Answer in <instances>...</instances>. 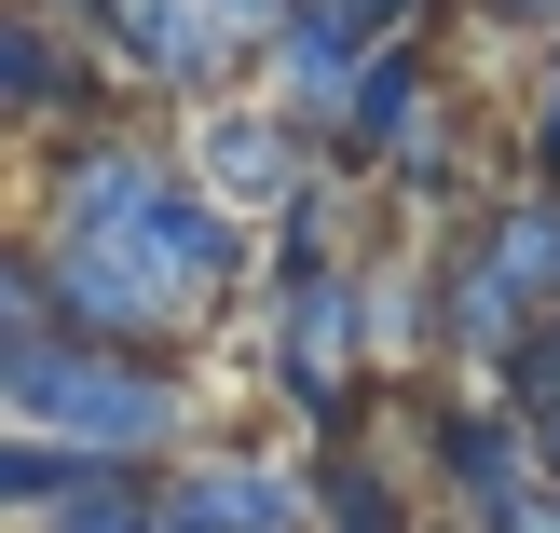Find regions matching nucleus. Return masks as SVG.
Instances as JSON below:
<instances>
[{"label":"nucleus","instance_id":"nucleus-1","mask_svg":"<svg viewBox=\"0 0 560 533\" xmlns=\"http://www.w3.org/2000/svg\"><path fill=\"white\" fill-rule=\"evenodd\" d=\"M0 438L109 465V479H178L206 452V370L191 356H124V343H0Z\"/></svg>","mask_w":560,"mask_h":533},{"label":"nucleus","instance_id":"nucleus-18","mask_svg":"<svg viewBox=\"0 0 560 533\" xmlns=\"http://www.w3.org/2000/svg\"><path fill=\"white\" fill-rule=\"evenodd\" d=\"M206 14H219V27H233V42H246V55H273V42H288V14H301V0H206Z\"/></svg>","mask_w":560,"mask_h":533},{"label":"nucleus","instance_id":"nucleus-13","mask_svg":"<svg viewBox=\"0 0 560 533\" xmlns=\"http://www.w3.org/2000/svg\"><path fill=\"white\" fill-rule=\"evenodd\" d=\"M520 178L560 192V42L534 55V82H520Z\"/></svg>","mask_w":560,"mask_h":533},{"label":"nucleus","instance_id":"nucleus-3","mask_svg":"<svg viewBox=\"0 0 560 533\" xmlns=\"http://www.w3.org/2000/svg\"><path fill=\"white\" fill-rule=\"evenodd\" d=\"M260 383H273V410H288V452H355V438H383L397 383L370 370V301H355V274L342 288L260 301Z\"/></svg>","mask_w":560,"mask_h":533},{"label":"nucleus","instance_id":"nucleus-17","mask_svg":"<svg viewBox=\"0 0 560 533\" xmlns=\"http://www.w3.org/2000/svg\"><path fill=\"white\" fill-rule=\"evenodd\" d=\"M506 397L534 410V425H560V328H534V356L506 370Z\"/></svg>","mask_w":560,"mask_h":533},{"label":"nucleus","instance_id":"nucleus-2","mask_svg":"<svg viewBox=\"0 0 560 533\" xmlns=\"http://www.w3.org/2000/svg\"><path fill=\"white\" fill-rule=\"evenodd\" d=\"M397 452H410V479L438 493V533H520L560 493L534 410L492 397V383H410L397 397Z\"/></svg>","mask_w":560,"mask_h":533},{"label":"nucleus","instance_id":"nucleus-12","mask_svg":"<svg viewBox=\"0 0 560 533\" xmlns=\"http://www.w3.org/2000/svg\"><path fill=\"white\" fill-rule=\"evenodd\" d=\"M96 493H109V465L55 452V438H0V520H14V533H55V520H82Z\"/></svg>","mask_w":560,"mask_h":533},{"label":"nucleus","instance_id":"nucleus-9","mask_svg":"<svg viewBox=\"0 0 560 533\" xmlns=\"http://www.w3.org/2000/svg\"><path fill=\"white\" fill-rule=\"evenodd\" d=\"M452 109V55L438 42H383L370 55V82H355V109H342V137H328V164H355V178H397V151Z\"/></svg>","mask_w":560,"mask_h":533},{"label":"nucleus","instance_id":"nucleus-6","mask_svg":"<svg viewBox=\"0 0 560 533\" xmlns=\"http://www.w3.org/2000/svg\"><path fill=\"white\" fill-rule=\"evenodd\" d=\"M96 55L124 69V96L151 109V124H191V109H219V96L260 82V55H246L206 0H124V14L96 27Z\"/></svg>","mask_w":560,"mask_h":533},{"label":"nucleus","instance_id":"nucleus-8","mask_svg":"<svg viewBox=\"0 0 560 533\" xmlns=\"http://www.w3.org/2000/svg\"><path fill=\"white\" fill-rule=\"evenodd\" d=\"M164 533H328L315 452H273V438H206V452L164 479Z\"/></svg>","mask_w":560,"mask_h":533},{"label":"nucleus","instance_id":"nucleus-14","mask_svg":"<svg viewBox=\"0 0 560 533\" xmlns=\"http://www.w3.org/2000/svg\"><path fill=\"white\" fill-rule=\"evenodd\" d=\"M452 14H465V27H479V42H492V55H520V69H534V55L560 42V0H452Z\"/></svg>","mask_w":560,"mask_h":533},{"label":"nucleus","instance_id":"nucleus-4","mask_svg":"<svg viewBox=\"0 0 560 533\" xmlns=\"http://www.w3.org/2000/svg\"><path fill=\"white\" fill-rule=\"evenodd\" d=\"M191 192V164H178V124H109V137H69V151H27V206H14V233H42V246H124V233H151L164 206Z\"/></svg>","mask_w":560,"mask_h":533},{"label":"nucleus","instance_id":"nucleus-21","mask_svg":"<svg viewBox=\"0 0 560 533\" xmlns=\"http://www.w3.org/2000/svg\"><path fill=\"white\" fill-rule=\"evenodd\" d=\"M534 438H547V479H560V425H534Z\"/></svg>","mask_w":560,"mask_h":533},{"label":"nucleus","instance_id":"nucleus-15","mask_svg":"<svg viewBox=\"0 0 560 533\" xmlns=\"http://www.w3.org/2000/svg\"><path fill=\"white\" fill-rule=\"evenodd\" d=\"M328 14L383 55V42H438V14H452V0H328Z\"/></svg>","mask_w":560,"mask_h":533},{"label":"nucleus","instance_id":"nucleus-16","mask_svg":"<svg viewBox=\"0 0 560 533\" xmlns=\"http://www.w3.org/2000/svg\"><path fill=\"white\" fill-rule=\"evenodd\" d=\"M55 533H164V479H109L82 520H55Z\"/></svg>","mask_w":560,"mask_h":533},{"label":"nucleus","instance_id":"nucleus-11","mask_svg":"<svg viewBox=\"0 0 560 533\" xmlns=\"http://www.w3.org/2000/svg\"><path fill=\"white\" fill-rule=\"evenodd\" d=\"M465 233H479L492 260H506V288H520V301H534V315L560 328V192H534V178H520V192H492V206L465 219Z\"/></svg>","mask_w":560,"mask_h":533},{"label":"nucleus","instance_id":"nucleus-5","mask_svg":"<svg viewBox=\"0 0 560 533\" xmlns=\"http://www.w3.org/2000/svg\"><path fill=\"white\" fill-rule=\"evenodd\" d=\"M0 124H14V151H69V137L137 124V96H124V69H109L82 27L0 14Z\"/></svg>","mask_w":560,"mask_h":533},{"label":"nucleus","instance_id":"nucleus-7","mask_svg":"<svg viewBox=\"0 0 560 533\" xmlns=\"http://www.w3.org/2000/svg\"><path fill=\"white\" fill-rule=\"evenodd\" d=\"M178 164H191L206 206H233V219H260V233H273V219L328 178V137H301L288 109L246 82V96H219V109H191V124H178Z\"/></svg>","mask_w":560,"mask_h":533},{"label":"nucleus","instance_id":"nucleus-19","mask_svg":"<svg viewBox=\"0 0 560 533\" xmlns=\"http://www.w3.org/2000/svg\"><path fill=\"white\" fill-rule=\"evenodd\" d=\"M14 14H55V27H82V42H96V27L124 14V0H14Z\"/></svg>","mask_w":560,"mask_h":533},{"label":"nucleus","instance_id":"nucleus-10","mask_svg":"<svg viewBox=\"0 0 560 533\" xmlns=\"http://www.w3.org/2000/svg\"><path fill=\"white\" fill-rule=\"evenodd\" d=\"M315 493H328V533H438V493L410 479V452H397V410H383V438H355V452H315Z\"/></svg>","mask_w":560,"mask_h":533},{"label":"nucleus","instance_id":"nucleus-20","mask_svg":"<svg viewBox=\"0 0 560 533\" xmlns=\"http://www.w3.org/2000/svg\"><path fill=\"white\" fill-rule=\"evenodd\" d=\"M520 533H560V493H547V507H534V520H520Z\"/></svg>","mask_w":560,"mask_h":533}]
</instances>
